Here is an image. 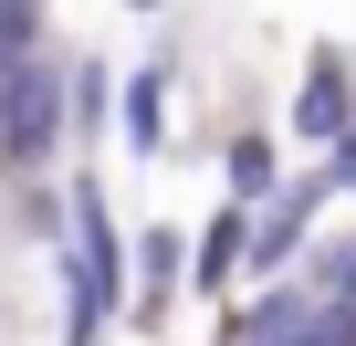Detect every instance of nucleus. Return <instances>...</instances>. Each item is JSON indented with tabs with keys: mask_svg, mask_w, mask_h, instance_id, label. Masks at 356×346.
Returning <instances> with one entry per match:
<instances>
[{
	"mask_svg": "<svg viewBox=\"0 0 356 346\" xmlns=\"http://www.w3.org/2000/svg\"><path fill=\"white\" fill-rule=\"evenodd\" d=\"M178 283H189V242H178V221H147V231L126 242V315L157 325Z\"/></svg>",
	"mask_w": 356,
	"mask_h": 346,
	"instance_id": "4",
	"label": "nucleus"
},
{
	"mask_svg": "<svg viewBox=\"0 0 356 346\" xmlns=\"http://www.w3.org/2000/svg\"><path fill=\"white\" fill-rule=\"evenodd\" d=\"M63 136H84V147L115 136V74L105 63H63Z\"/></svg>",
	"mask_w": 356,
	"mask_h": 346,
	"instance_id": "8",
	"label": "nucleus"
},
{
	"mask_svg": "<svg viewBox=\"0 0 356 346\" xmlns=\"http://www.w3.org/2000/svg\"><path fill=\"white\" fill-rule=\"evenodd\" d=\"M304 273H314V294H325V304H356V231H346V242H314V252H304Z\"/></svg>",
	"mask_w": 356,
	"mask_h": 346,
	"instance_id": "10",
	"label": "nucleus"
},
{
	"mask_svg": "<svg viewBox=\"0 0 356 346\" xmlns=\"http://www.w3.org/2000/svg\"><path fill=\"white\" fill-rule=\"evenodd\" d=\"M356 126V53L346 42H314L304 53V84H293V116H283V136H304V147H335Z\"/></svg>",
	"mask_w": 356,
	"mask_h": 346,
	"instance_id": "3",
	"label": "nucleus"
},
{
	"mask_svg": "<svg viewBox=\"0 0 356 346\" xmlns=\"http://www.w3.org/2000/svg\"><path fill=\"white\" fill-rule=\"evenodd\" d=\"M241 252H252V210L220 200V210L189 231V294H241Z\"/></svg>",
	"mask_w": 356,
	"mask_h": 346,
	"instance_id": "5",
	"label": "nucleus"
},
{
	"mask_svg": "<svg viewBox=\"0 0 356 346\" xmlns=\"http://www.w3.org/2000/svg\"><path fill=\"white\" fill-rule=\"evenodd\" d=\"M325 168H314V179H283L262 210H252V252H241V283H283L304 252H314V221H325Z\"/></svg>",
	"mask_w": 356,
	"mask_h": 346,
	"instance_id": "2",
	"label": "nucleus"
},
{
	"mask_svg": "<svg viewBox=\"0 0 356 346\" xmlns=\"http://www.w3.org/2000/svg\"><path fill=\"white\" fill-rule=\"evenodd\" d=\"M220 189H231L241 210H262V200L283 189V136H262V126H241V136L220 147Z\"/></svg>",
	"mask_w": 356,
	"mask_h": 346,
	"instance_id": "7",
	"label": "nucleus"
},
{
	"mask_svg": "<svg viewBox=\"0 0 356 346\" xmlns=\"http://www.w3.org/2000/svg\"><path fill=\"white\" fill-rule=\"evenodd\" d=\"M63 147H74V136H63V63L32 53V63L0 74V168H11L22 189H42V168H53Z\"/></svg>",
	"mask_w": 356,
	"mask_h": 346,
	"instance_id": "1",
	"label": "nucleus"
},
{
	"mask_svg": "<svg viewBox=\"0 0 356 346\" xmlns=\"http://www.w3.org/2000/svg\"><path fill=\"white\" fill-rule=\"evenodd\" d=\"M126 11H168V0H126Z\"/></svg>",
	"mask_w": 356,
	"mask_h": 346,
	"instance_id": "12",
	"label": "nucleus"
},
{
	"mask_svg": "<svg viewBox=\"0 0 356 346\" xmlns=\"http://www.w3.org/2000/svg\"><path fill=\"white\" fill-rule=\"evenodd\" d=\"M325 189H335V200H356V126L325 147Z\"/></svg>",
	"mask_w": 356,
	"mask_h": 346,
	"instance_id": "11",
	"label": "nucleus"
},
{
	"mask_svg": "<svg viewBox=\"0 0 356 346\" xmlns=\"http://www.w3.org/2000/svg\"><path fill=\"white\" fill-rule=\"evenodd\" d=\"M53 53V0H0V74Z\"/></svg>",
	"mask_w": 356,
	"mask_h": 346,
	"instance_id": "9",
	"label": "nucleus"
},
{
	"mask_svg": "<svg viewBox=\"0 0 356 346\" xmlns=\"http://www.w3.org/2000/svg\"><path fill=\"white\" fill-rule=\"evenodd\" d=\"M115 136H126L136 157H168V63H136V74L115 84Z\"/></svg>",
	"mask_w": 356,
	"mask_h": 346,
	"instance_id": "6",
	"label": "nucleus"
}]
</instances>
